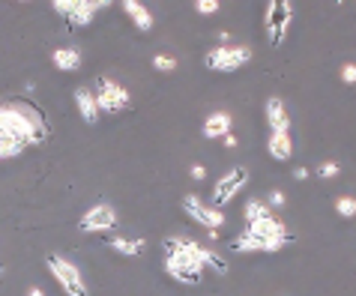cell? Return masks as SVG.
<instances>
[{"mask_svg":"<svg viewBox=\"0 0 356 296\" xmlns=\"http://www.w3.org/2000/svg\"><path fill=\"white\" fill-rule=\"evenodd\" d=\"M195 9L201 15H216V13H219V0H197Z\"/></svg>","mask_w":356,"mask_h":296,"instance_id":"484cf974","label":"cell"},{"mask_svg":"<svg viewBox=\"0 0 356 296\" xmlns=\"http://www.w3.org/2000/svg\"><path fill=\"white\" fill-rule=\"evenodd\" d=\"M341 81L344 84H356V63H344L341 66Z\"/></svg>","mask_w":356,"mask_h":296,"instance_id":"4316f807","label":"cell"},{"mask_svg":"<svg viewBox=\"0 0 356 296\" xmlns=\"http://www.w3.org/2000/svg\"><path fill=\"white\" fill-rule=\"evenodd\" d=\"M231 249L236 254H254V252H264V245L258 240H252L249 233H240L236 240H231Z\"/></svg>","mask_w":356,"mask_h":296,"instance_id":"44dd1931","label":"cell"},{"mask_svg":"<svg viewBox=\"0 0 356 296\" xmlns=\"http://www.w3.org/2000/svg\"><path fill=\"white\" fill-rule=\"evenodd\" d=\"M45 263H48V272H51V279L60 284L66 296H90V290H87V284H84L81 270H78L72 261H66L63 254H48Z\"/></svg>","mask_w":356,"mask_h":296,"instance_id":"8992f818","label":"cell"},{"mask_svg":"<svg viewBox=\"0 0 356 296\" xmlns=\"http://www.w3.org/2000/svg\"><path fill=\"white\" fill-rule=\"evenodd\" d=\"M123 13L129 15V22H132L141 33H150V31H153L156 18H153V13H150V9H147L144 3H138V0H123Z\"/></svg>","mask_w":356,"mask_h":296,"instance_id":"2e32d148","label":"cell"},{"mask_svg":"<svg viewBox=\"0 0 356 296\" xmlns=\"http://www.w3.org/2000/svg\"><path fill=\"white\" fill-rule=\"evenodd\" d=\"M245 183H249V167L240 165V167H231L227 174H222L219 180H216L213 186V204L216 210H222L225 204H231L236 195H240V189H245Z\"/></svg>","mask_w":356,"mask_h":296,"instance_id":"9c48e42d","label":"cell"},{"mask_svg":"<svg viewBox=\"0 0 356 296\" xmlns=\"http://www.w3.org/2000/svg\"><path fill=\"white\" fill-rule=\"evenodd\" d=\"M75 105H78V114H81V120L87 126H96L99 123V105H96V96L90 87H75Z\"/></svg>","mask_w":356,"mask_h":296,"instance_id":"4fadbf2b","label":"cell"},{"mask_svg":"<svg viewBox=\"0 0 356 296\" xmlns=\"http://www.w3.org/2000/svg\"><path fill=\"white\" fill-rule=\"evenodd\" d=\"M108 249H114L117 254H123V258H138V254L147 249V242L141 236H111V240H108Z\"/></svg>","mask_w":356,"mask_h":296,"instance_id":"ac0fdd59","label":"cell"},{"mask_svg":"<svg viewBox=\"0 0 356 296\" xmlns=\"http://www.w3.org/2000/svg\"><path fill=\"white\" fill-rule=\"evenodd\" d=\"M293 22V6L288 0H273L264 13V24H266V36H270V45H282V39L288 36Z\"/></svg>","mask_w":356,"mask_h":296,"instance_id":"ba28073f","label":"cell"},{"mask_svg":"<svg viewBox=\"0 0 356 296\" xmlns=\"http://www.w3.org/2000/svg\"><path fill=\"white\" fill-rule=\"evenodd\" d=\"M165 249V275L174 279L177 284H186V288H197L204 281V270H219L227 272V261L222 254L210 252L207 245L195 242V240H186V236H168L162 242Z\"/></svg>","mask_w":356,"mask_h":296,"instance_id":"6da1fadb","label":"cell"},{"mask_svg":"<svg viewBox=\"0 0 356 296\" xmlns=\"http://www.w3.org/2000/svg\"><path fill=\"white\" fill-rule=\"evenodd\" d=\"M54 13L57 15H63L72 27H87L96 18L99 9H105L108 6V0H54Z\"/></svg>","mask_w":356,"mask_h":296,"instance_id":"52a82bcc","label":"cell"},{"mask_svg":"<svg viewBox=\"0 0 356 296\" xmlns=\"http://www.w3.org/2000/svg\"><path fill=\"white\" fill-rule=\"evenodd\" d=\"M264 117H266V123H270V132H291L288 105H284L279 96H270L264 102Z\"/></svg>","mask_w":356,"mask_h":296,"instance_id":"7c38bea8","label":"cell"},{"mask_svg":"<svg viewBox=\"0 0 356 296\" xmlns=\"http://www.w3.org/2000/svg\"><path fill=\"white\" fill-rule=\"evenodd\" d=\"M341 174V165L339 162H323L321 167H318V176L321 180H332V176H339Z\"/></svg>","mask_w":356,"mask_h":296,"instance_id":"d4e9b609","label":"cell"},{"mask_svg":"<svg viewBox=\"0 0 356 296\" xmlns=\"http://www.w3.org/2000/svg\"><path fill=\"white\" fill-rule=\"evenodd\" d=\"M24 150H27V144L15 141V138H9V135H3V138H0V162H6V159H15V156H22Z\"/></svg>","mask_w":356,"mask_h":296,"instance_id":"ffe728a7","label":"cell"},{"mask_svg":"<svg viewBox=\"0 0 356 296\" xmlns=\"http://www.w3.org/2000/svg\"><path fill=\"white\" fill-rule=\"evenodd\" d=\"M293 180H309V167H296V171H293Z\"/></svg>","mask_w":356,"mask_h":296,"instance_id":"f1b7e54d","label":"cell"},{"mask_svg":"<svg viewBox=\"0 0 356 296\" xmlns=\"http://www.w3.org/2000/svg\"><path fill=\"white\" fill-rule=\"evenodd\" d=\"M252 240H258L264 245L266 254H275L282 249L284 242H291V233H288V224L282 219H275V215H266V219H258V222H249L245 224V231Z\"/></svg>","mask_w":356,"mask_h":296,"instance_id":"277c9868","label":"cell"},{"mask_svg":"<svg viewBox=\"0 0 356 296\" xmlns=\"http://www.w3.org/2000/svg\"><path fill=\"white\" fill-rule=\"evenodd\" d=\"M231 126H234V117H231V114H227V111H213V114L204 120L201 135L207 138V141H216V138L231 135Z\"/></svg>","mask_w":356,"mask_h":296,"instance_id":"9a60e30c","label":"cell"},{"mask_svg":"<svg viewBox=\"0 0 356 296\" xmlns=\"http://www.w3.org/2000/svg\"><path fill=\"white\" fill-rule=\"evenodd\" d=\"M245 224L249 222H258V219H266V215H273V210L266 206V201H261V197H252L249 204H245Z\"/></svg>","mask_w":356,"mask_h":296,"instance_id":"d6986e66","label":"cell"},{"mask_svg":"<svg viewBox=\"0 0 356 296\" xmlns=\"http://www.w3.org/2000/svg\"><path fill=\"white\" fill-rule=\"evenodd\" d=\"M332 204H335V213L344 215V219H353V215H356V197H350V195H339Z\"/></svg>","mask_w":356,"mask_h":296,"instance_id":"7402d4cb","label":"cell"},{"mask_svg":"<svg viewBox=\"0 0 356 296\" xmlns=\"http://www.w3.org/2000/svg\"><path fill=\"white\" fill-rule=\"evenodd\" d=\"M153 69H156V72H174V69H177V57L174 54H156L153 57Z\"/></svg>","mask_w":356,"mask_h":296,"instance_id":"603a6c76","label":"cell"},{"mask_svg":"<svg viewBox=\"0 0 356 296\" xmlns=\"http://www.w3.org/2000/svg\"><path fill=\"white\" fill-rule=\"evenodd\" d=\"M117 222H120V215H117L114 206L108 201H99L81 215V219H78V231H84V233H108V231L117 228Z\"/></svg>","mask_w":356,"mask_h":296,"instance_id":"30bf717a","label":"cell"},{"mask_svg":"<svg viewBox=\"0 0 356 296\" xmlns=\"http://www.w3.org/2000/svg\"><path fill=\"white\" fill-rule=\"evenodd\" d=\"M192 180H207V167L204 165H192Z\"/></svg>","mask_w":356,"mask_h":296,"instance_id":"83f0119b","label":"cell"},{"mask_svg":"<svg viewBox=\"0 0 356 296\" xmlns=\"http://www.w3.org/2000/svg\"><path fill=\"white\" fill-rule=\"evenodd\" d=\"M222 141H225V147H236V138H234V135H225Z\"/></svg>","mask_w":356,"mask_h":296,"instance_id":"f546056e","label":"cell"},{"mask_svg":"<svg viewBox=\"0 0 356 296\" xmlns=\"http://www.w3.org/2000/svg\"><path fill=\"white\" fill-rule=\"evenodd\" d=\"M249 63H252V48L236 45V42H227V45L219 42L204 57V66L210 69V72H236V69H243Z\"/></svg>","mask_w":356,"mask_h":296,"instance_id":"3957f363","label":"cell"},{"mask_svg":"<svg viewBox=\"0 0 356 296\" xmlns=\"http://www.w3.org/2000/svg\"><path fill=\"white\" fill-rule=\"evenodd\" d=\"M266 206H270V210H282V206H288V197H284L282 189H273L266 195Z\"/></svg>","mask_w":356,"mask_h":296,"instance_id":"cb8c5ba5","label":"cell"},{"mask_svg":"<svg viewBox=\"0 0 356 296\" xmlns=\"http://www.w3.org/2000/svg\"><path fill=\"white\" fill-rule=\"evenodd\" d=\"M51 63H54V69H60V72H78V69H81V51L72 45H60L51 51Z\"/></svg>","mask_w":356,"mask_h":296,"instance_id":"e0dca14e","label":"cell"},{"mask_svg":"<svg viewBox=\"0 0 356 296\" xmlns=\"http://www.w3.org/2000/svg\"><path fill=\"white\" fill-rule=\"evenodd\" d=\"M93 96H96V105H99V114H120L132 105V93L126 90L123 84L111 81V78H96L93 81Z\"/></svg>","mask_w":356,"mask_h":296,"instance_id":"5b68a950","label":"cell"},{"mask_svg":"<svg viewBox=\"0 0 356 296\" xmlns=\"http://www.w3.org/2000/svg\"><path fill=\"white\" fill-rule=\"evenodd\" d=\"M0 129L27 147L42 144L48 138V123L33 105H0Z\"/></svg>","mask_w":356,"mask_h":296,"instance_id":"7a4b0ae2","label":"cell"},{"mask_svg":"<svg viewBox=\"0 0 356 296\" xmlns=\"http://www.w3.org/2000/svg\"><path fill=\"white\" fill-rule=\"evenodd\" d=\"M266 153H270L275 162H291L293 159L291 132H270V138H266Z\"/></svg>","mask_w":356,"mask_h":296,"instance_id":"5bb4252c","label":"cell"},{"mask_svg":"<svg viewBox=\"0 0 356 296\" xmlns=\"http://www.w3.org/2000/svg\"><path fill=\"white\" fill-rule=\"evenodd\" d=\"M27 296H45V293H42V288H36V284H33V288L27 290Z\"/></svg>","mask_w":356,"mask_h":296,"instance_id":"4dcf8cb0","label":"cell"},{"mask_svg":"<svg viewBox=\"0 0 356 296\" xmlns=\"http://www.w3.org/2000/svg\"><path fill=\"white\" fill-rule=\"evenodd\" d=\"M183 210H186V215H189L195 224H201V228H207V231L225 228V213L216 210V206H210V204H201L195 195L183 197Z\"/></svg>","mask_w":356,"mask_h":296,"instance_id":"8fae6325","label":"cell"}]
</instances>
